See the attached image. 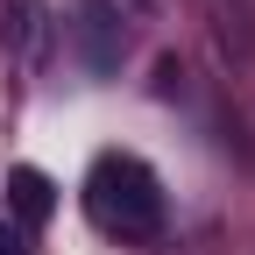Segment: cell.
<instances>
[{
  "instance_id": "1",
  "label": "cell",
  "mask_w": 255,
  "mask_h": 255,
  "mask_svg": "<svg viewBox=\"0 0 255 255\" xmlns=\"http://www.w3.org/2000/svg\"><path fill=\"white\" fill-rule=\"evenodd\" d=\"M85 213L100 234H121V241H149L156 227H163V184H156V170L142 163V156H100L85 177Z\"/></svg>"
},
{
  "instance_id": "2",
  "label": "cell",
  "mask_w": 255,
  "mask_h": 255,
  "mask_svg": "<svg viewBox=\"0 0 255 255\" xmlns=\"http://www.w3.org/2000/svg\"><path fill=\"white\" fill-rule=\"evenodd\" d=\"M114 0H78V50H85V64H92V71H114V64H121V50H114Z\"/></svg>"
},
{
  "instance_id": "3",
  "label": "cell",
  "mask_w": 255,
  "mask_h": 255,
  "mask_svg": "<svg viewBox=\"0 0 255 255\" xmlns=\"http://www.w3.org/2000/svg\"><path fill=\"white\" fill-rule=\"evenodd\" d=\"M7 213H14V227H43V220L57 213V184H50L36 163L7 170Z\"/></svg>"
},
{
  "instance_id": "4",
  "label": "cell",
  "mask_w": 255,
  "mask_h": 255,
  "mask_svg": "<svg viewBox=\"0 0 255 255\" xmlns=\"http://www.w3.org/2000/svg\"><path fill=\"white\" fill-rule=\"evenodd\" d=\"M0 28L14 36V57L21 64L43 57V0H7V7H0Z\"/></svg>"
},
{
  "instance_id": "5",
  "label": "cell",
  "mask_w": 255,
  "mask_h": 255,
  "mask_svg": "<svg viewBox=\"0 0 255 255\" xmlns=\"http://www.w3.org/2000/svg\"><path fill=\"white\" fill-rule=\"evenodd\" d=\"M0 255H36V234L14 227V220H0Z\"/></svg>"
}]
</instances>
